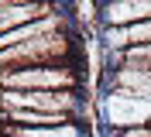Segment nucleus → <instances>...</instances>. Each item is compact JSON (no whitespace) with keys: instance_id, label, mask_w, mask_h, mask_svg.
I'll return each mask as SVG.
<instances>
[{"instance_id":"obj_1","label":"nucleus","mask_w":151,"mask_h":137,"mask_svg":"<svg viewBox=\"0 0 151 137\" xmlns=\"http://www.w3.org/2000/svg\"><path fill=\"white\" fill-rule=\"evenodd\" d=\"M35 65H76L79 69V52H76L72 31H52V34H41L35 41L0 52V75L17 72V69H35Z\"/></svg>"},{"instance_id":"obj_2","label":"nucleus","mask_w":151,"mask_h":137,"mask_svg":"<svg viewBox=\"0 0 151 137\" xmlns=\"http://www.w3.org/2000/svg\"><path fill=\"white\" fill-rule=\"evenodd\" d=\"M0 110H35V113H55V117L83 120L86 96L83 93H55V89H0Z\"/></svg>"},{"instance_id":"obj_8","label":"nucleus","mask_w":151,"mask_h":137,"mask_svg":"<svg viewBox=\"0 0 151 137\" xmlns=\"http://www.w3.org/2000/svg\"><path fill=\"white\" fill-rule=\"evenodd\" d=\"M52 31H69V17L65 14H55V17H45V21H35V24L4 31V34H0V52H4V48H14V45H24V41H35V38H41V34H52Z\"/></svg>"},{"instance_id":"obj_11","label":"nucleus","mask_w":151,"mask_h":137,"mask_svg":"<svg viewBox=\"0 0 151 137\" xmlns=\"http://www.w3.org/2000/svg\"><path fill=\"white\" fill-rule=\"evenodd\" d=\"M0 137H10V134H7V130H0Z\"/></svg>"},{"instance_id":"obj_12","label":"nucleus","mask_w":151,"mask_h":137,"mask_svg":"<svg viewBox=\"0 0 151 137\" xmlns=\"http://www.w3.org/2000/svg\"><path fill=\"white\" fill-rule=\"evenodd\" d=\"M100 4H103V0H100Z\"/></svg>"},{"instance_id":"obj_5","label":"nucleus","mask_w":151,"mask_h":137,"mask_svg":"<svg viewBox=\"0 0 151 137\" xmlns=\"http://www.w3.org/2000/svg\"><path fill=\"white\" fill-rule=\"evenodd\" d=\"M106 89H127L151 100V62H110Z\"/></svg>"},{"instance_id":"obj_6","label":"nucleus","mask_w":151,"mask_h":137,"mask_svg":"<svg viewBox=\"0 0 151 137\" xmlns=\"http://www.w3.org/2000/svg\"><path fill=\"white\" fill-rule=\"evenodd\" d=\"M55 14H62L58 4H7V0H0V34L35 24V21H45V17H55Z\"/></svg>"},{"instance_id":"obj_7","label":"nucleus","mask_w":151,"mask_h":137,"mask_svg":"<svg viewBox=\"0 0 151 137\" xmlns=\"http://www.w3.org/2000/svg\"><path fill=\"white\" fill-rule=\"evenodd\" d=\"M100 17H103L106 27L141 24V21H151V0H103Z\"/></svg>"},{"instance_id":"obj_3","label":"nucleus","mask_w":151,"mask_h":137,"mask_svg":"<svg viewBox=\"0 0 151 137\" xmlns=\"http://www.w3.org/2000/svg\"><path fill=\"white\" fill-rule=\"evenodd\" d=\"M0 89H69L83 93V75L76 65H35V69H17V72L0 75Z\"/></svg>"},{"instance_id":"obj_9","label":"nucleus","mask_w":151,"mask_h":137,"mask_svg":"<svg viewBox=\"0 0 151 137\" xmlns=\"http://www.w3.org/2000/svg\"><path fill=\"white\" fill-rule=\"evenodd\" d=\"M106 48L110 52H127L137 45H151V21L141 24H127V27H106Z\"/></svg>"},{"instance_id":"obj_10","label":"nucleus","mask_w":151,"mask_h":137,"mask_svg":"<svg viewBox=\"0 0 151 137\" xmlns=\"http://www.w3.org/2000/svg\"><path fill=\"white\" fill-rule=\"evenodd\" d=\"M0 130H7L10 137H89L83 120H69L58 127H7V123H0Z\"/></svg>"},{"instance_id":"obj_4","label":"nucleus","mask_w":151,"mask_h":137,"mask_svg":"<svg viewBox=\"0 0 151 137\" xmlns=\"http://www.w3.org/2000/svg\"><path fill=\"white\" fill-rule=\"evenodd\" d=\"M103 120L110 134L131 127H151V100L127 89H106L103 96Z\"/></svg>"}]
</instances>
